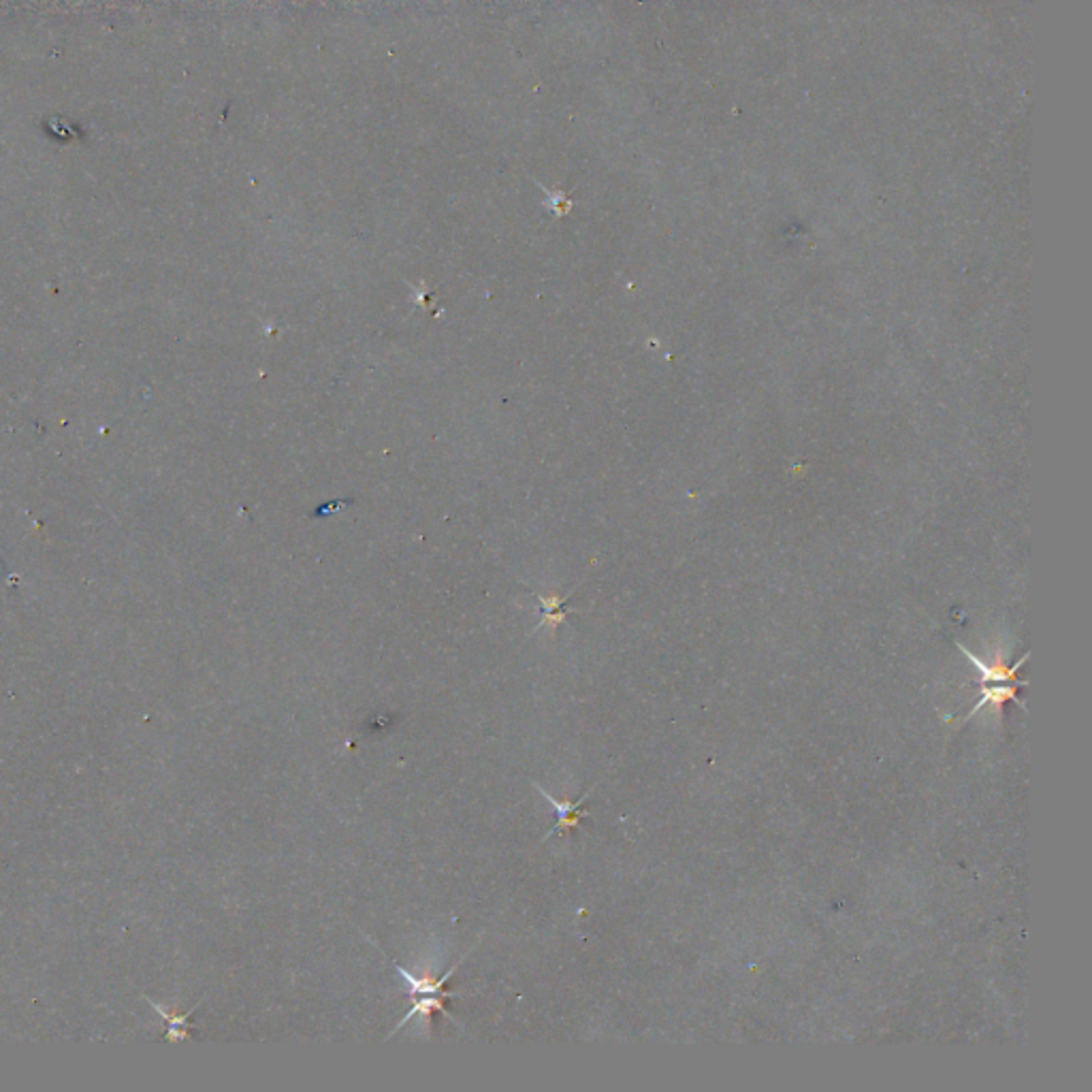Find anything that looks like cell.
Wrapping results in <instances>:
<instances>
[{
	"label": "cell",
	"instance_id": "cell-1",
	"mask_svg": "<svg viewBox=\"0 0 1092 1092\" xmlns=\"http://www.w3.org/2000/svg\"><path fill=\"white\" fill-rule=\"evenodd\" d=\"M366 939H367L369 943H374V941H371V937H367V935H366ZM374 945H376V943H374ZM376 947H378L380 952L385 954L383 947H380V945H376ZM472 950H474V947H472ZM472 950H470V952H472ZM470 952H468V954H470ZM468 954H465V956H468ZM385 956H386V954H385ZM465 956H461L459 962L453 964V969H448V971L444 973V976L439 977V979H436L434 976H414V973L405 971L400 962H395V960L391 958V956H386V958L393 962V967H395V971H397V973H400V977H402V979H405V981H408V993H410V996H425V994H448V996H451V998H456V996H461V994H459V993H444V984H446L448 979L453 977V973L461 967V962L465 960Z\"/></svg>",
	"mask_w": 1092,
	"mask_h": 1092
},
{
	"label": "cell",
	"instance_id": "cell-2",
	"mask_svg": "<svg viewBox=\"0 0 1092 1092\" xmlns=\"http://www.w3.org/2000/svg\"><path fill=\"white\" fill-rule=\"evenodd\" d=\"M1022 688H1029V683H1027V681H1024V683L1018 681L1015 685H1007V683H1005V685H1001V683H981V698L977 700V705H973V708L969 710V713L960 719L958 725L964 724V722H969V719H971L973 715H976L979 708H984L986 705L994 707L998 719H1001L1003 707L1007 705V702H1015V705L1027 710V705H1024L1022 700H1018V689H1022Z\"/></svg>",
	"mask_w": 1092,
	"mask_h": 1092
},
{
	"label": "cell",
	"instance_id": "cell-3",
	"mask_svg": "<svg viewBox=\"0 0 1092 1092\" xmlns=\"http://www.w3.org/2000/svg\"><path fill=\"white\" fill-rule=\"evenodd\" d=\"M531 785L536 787V792H540L542 796H545V800H546L548 804H551L553 811L557 813V824L553 826V831L545 836V841L551 839V836L557 834V832H564V831H572V828H579V826H581V819L589 815L587 811H581V809H582V802H585V800L589 798V794L594 792L596 787H591L589 792L582 794L581 800H577V802H564V800H557L555 796L548 794L540 783L531 781Z\"/></svg>",
	"mask_w": 1092,
	"mask_h": 1092
},
{
	"label": "cell",
	"instance_id": "cell-4",
	"mask_svg": "<svg viewBox=\"0 0 1092 1092\" xmlns=\"http://www.w3.org/2000/svg\"><path fill=\"white\" fill-rule=\"evenodd\" d=\"M958 647H960L962 653L969 657V662L981 672V683H1018L1015 681V672H1018L1029 659V653H1024V657H1020L1013 666H1007L1001 657H998L994 664H986V662H981L977 655H973L967 647H962V645H958Z\"/></svg>",
	"mask_w": 1092,
	"mask_h": 1092
},
{
	"label": "cell",
	"instance_id": "cell-5",
	"mask_svg": "<svg viewBox=\"0 0 1092 1092\" xmlns=\"http://www.w3.org/2000/svg\"><path fill=\"white\" fill-rule=\"evenodd\" d=\"M444 998H451V996H448V994H425V996H410V1001H412V1010L403 1015V1018L400 1020V1024H397V1027H395L391 1032H388L386 1039H391L393 1035H397V1032H400V1030L405 1027V1024H408V1022L414 1018V1015H431V1013H434V1011H442V1013L446 1015V1018H451L455 1024H459V1020H456L455 1015H453L451 1011H448L446 1007H444Z\"/></svg>",
	"mask_w": 1092,
	"mask_h": 1092
},
{
	"label": "cell",
	"instance_id": "cell-6",
	"mask_svg": "<svg viewBox=\"0 0 1092 1092\" xmlns=\"http://www.w3.org/2000/svg\"><path fill=\"white\" fill-rule=\"evenodd\" d=\"M538 602L542 604V619L533 632H538L540 628L557 630V625H562L565 621V615H568L564 611V600L538 596Z\"/></svg>",
	"mask_w": 1092,
	"mask_h": 1092
}]
</instances>
